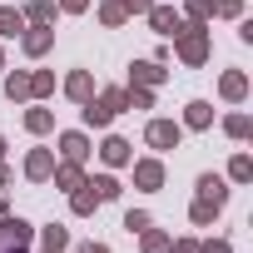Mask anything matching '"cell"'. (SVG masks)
<instances>
[{"label":"cell","mask_w":253,"mask_h":253,"mask_svg":"<svg viewBox=\"0 0 253 253\" xmlns=\"http://www.w3.org/2000/svg\"><path fill=\"white\" fill-rule=\"evenodd\" d=\"M35 228L25 218H0V253H30Z\"/></svg>","instance_id":"obj_1"},{"label":"cell","mask_w":253,"mask_h":253,"mask_svg":"<svg viewBox=\"0 0 253 253\" xmlns=\"http://www.w3.org/2000/svg\"><path fill=\"white\" fill-rule=\"evenodd\" d=\"M179 55H184L189 65H204V55H209V30H204L199 20H194L189 30L179 25Z\"/></svg>","instance_id":"obj_2"},{"label":"cell","mask_w":253,"mask_h":253,"mask_svg":"<svg viewBox=\"0 0 253 253\" xmlns=\"http://www.w3.org/2000/svg\"><path fill=\"white\" fill-rule=\"evenodd\" d=\"M179 134H184V129H179L174 119H154L149 129H144V139H149L154 149H174V144H179Z\"/></svg>","instance_id":"obj_3"},{"label":"cell","mask_w":253,"mask_h":253,"mask_svg":"<svg viewBox=\"0 0 253 253\" xmlns=\"http://www.w3.org/2000/svg\"><path fill=\"white\" fill-rule=\"evenodd\" d=\"M134 184H139V189H159V184H164V164H159V159H139V164H134Z\"/></svg>","instance_id":"obj_4"},{"label":"cell","mask_w":253,"mask_h":253,"mask_svg":"<svg viewBox=\"0 0 253 253\" xmlns=\"http://www.w3.org/2000/svg\"><path fill=\"white\" fill-rule=\"evenodd\" d=\"M199 199H204V204H213V209H223V204H228L223 179H218V174H204V179H199Z\"/></svg>","instance_id":"obj_5"},{"label":"cell","mask_w":253,"mask_h":253,"mask_svg":"<svg viewBox=\"0 0 253 253\" xmlns=\"http://www.w3.org/2000/svg\"><path fill=\"white\" fill-rule=\"evenodd\" d=\"M149 20H154L159 35H179V15H174L169 5H149Z\"/></svg>","instance_id":"obj_6"},{"label":"cell","mask_w":253,"mask_h":253,"mask_svg":"<svg viewBox=\"0 0 253 253\" xmlns=\"http://www.w3.org/2000/svg\"><path fill=\"white\" fill-rule=\"evenodd\" d=\"M134 84H139V89H154V84H164V70H159V60H144V65H134Z\"/></svg>","instance_id":"obj_7"},{"label":"cell","mask_w":253,"mask_h":253,"mask_svg":"<svg viewBox=\"0 0 253 253\" xmlns=\"http://www.w3.org/2000/svg\"><path fill=\"white\" fill-rule=\"evenodd\" d=\"M25 174H30V179H50V174H55V159H50L45 149H35V154L25 159Z\"/></svg>","instance_id":"obj_8"},{"label":"cell","mask_w":253,"mask_h":253,"mask_svg":"<svg viewBox=\"0 0 253 253\" xmlns=\"http://www.w3.org/2000/svg\"><path fill=\"white\" fill-rule=\"evenodd\" d=\"M218 89H223V99H243V94H248V75H238V70H228Z\"/></svg>","instance_id":"obj_9"},{"label":"cell","mask_w":253,"mask_h":253,"mask_svg":"<svg viewBox=\"0 0 253 253\" xmlns=\"http://www.w3.org/2000/svg\"><path fill=\"white\" fill-rule=\"evenodd\" d=\"M209 119H213V109H209L204 99H194V104H189V114H184L189 129H209Z\"/></svg>","instance_id":"obj_10"},{"label":"cell","mask_w":253,"mask_h":253,"mask_svg":"<svg viewBox=\"0 0 253 253\" xmlns=\"http://www.w3.org/2000/svg\"><path fill=\"white\" fill-rule=\"evenodd\" d=\"M60 149H65V159H70V164H80V159L89 154V144H84V134H65V139H60Z\"/></svg>","instance_id":"obj_11"},{"label":"cell","mask_w":253,"mask_h":253,"mask_svg":"<svg viewBox=\"0 0 253 253\" xmlns=\"http://www.w3.org/2000/svg\"><path fill=\"white\" fill-rule=\"evenodd\" d=\"M104 164H129V144H124V139H104Z\"/></svg>","instance_id":"obj_12"},{"label":"cell","mask_w":253,"mask_h":253,"mask_svg":"<svg viewBox=\"0 0 253 253\" xmlns=\"http://www.w3.org/2000/svg\"><path fill=\"white\" fill-rule=\"evenodd\" d=\"M89 189H94V199H99V204H109V199H119V184H114L109 174H99V179H89Z\"/></svg>","instance_id":"obj_13"},{"label":"cell","mask_w":253,"mask_h":253,"mask_svg":"<svg viewBox=\"0 0 253 253\" xmlns=\"http://www.w3.org/2000/svg\"><path fill=\"white\" fill-rule=\"evenodd\" d=\"M70 204H75V213H94V204H99V199H94V189H89V184H75V199H70Z\"/></svg>","instance_id":"obj_14"},{"label":"cell","mask_w":253,"mask_h":253,"mask_svg":"<svg viewBox=\"0 0 253 253\" xmlns=\"http://www.w3.org/2000/svg\"><path fill=\"white\" fill-rule=\"evenodd\" d=\"M65 248H70V233H65L60 223H50V228H45V253H65Z\"/></svg>","instance_id":"obj_15"},{"label":"cell","mask_w":253,"mask_h":253,"mask_svg":"<svg viewBox=\"0 0 253 253\" xmlns=\"http://www.w3.org/2000/svg\"><path fill=\"white\" fill-rule=\"evenodd\" d=\"M65 89H70V99H89V75H84V70H75V75L65 80Z\"/></svg>","instance_id":"obj_16"},{"label":"cell","mask_w":253,"mask_h":253,"mask_svg":"<svg viewBox=\"0 0 253 253\" xmlns=\"http://www.w3.org/2000/svg\"><path fill=\"white\" fill-rule=\"evenodd\" d=\"M50 40H55L50 30H30V35H25V50H30V55H45V50H50Z\"/></svg>","instance_id":"obj_17"},{"label":"cell","mask_w":253,"mask_h":253,"mask_svg":"<svg viewBox=\"0 0 253 253\" xmlns=\"http://www.w3.org/2000/svg\"><path fill=\"white\" fill-rule=\"evenodd\" d=\"M5 94H10V99H25V94H30V75H10V80H5Z\"/></svg>","instance_id":"obj_18"},{"label":"cell","mask_w":253,"mask_h":253,"mask_svg":"<svg viewBox=\"0 0 253 253\" xmlns=\"http://www.w3.org/2000/svg\"><path fill=\"white\" fill-rule=\"evenodd\" d=\"M228 174H233L238 184H248V179H253V159H248V154H238V159L228 164Z\"/></svg>","instance_id":"obj_19"},{"label":"cell","mask_w":253,"mask_h":253,"mask_svg":"<svg viewBox=\"0 0 253 253\" xmlns=\"http://www.w3.org/2000/svg\"><path fill=\"white\" fill-rule=\"evenodd\" d=\"M55 184H60V189H75V184H80V164H65V169H55Z\"/></svg>","instance_id":"obj_20"},{"label":"cell","mask_w":253,"mask_h":253,"mask_svg":"<svg viewBox=\"0 0 253 253\" xmlns=\"http://www.w3.org/2000/svg\"><path fill=\"white\" fill-rule=\"evenodd\" d=\"M144 253H169V238L154 233V228H144Z\"/></svg>","instance_id":"obj_21"},{"label":"cell","mask_w":253,"mask_h":253,"mask_svg":"<svg viewBox=\"0 0 253 253\" xmlns=\"http://www.w3.org/2000/svg\"><path fill=\"white\" fill-rule=\"evenodd\" d=\"M223 129H228L233 139H243V134H248V114H228V119H223Z\"/></svg>","instance_id":"obj_22"},{"label":"cell","mask_w":253,"mask_h":253,"mask_svg":"<svg viewBox=\"0 0 253 253\" xmlns=\"http://www.w3.org/2000/svg\"><path fill=\"white\" fill-rule=\"evenodd\" d=\"M25 124H30L35 134H45V129H50V109H30V114H25Z\"/></svg>","instance_id":"obj_23"},{"label":"cell","mask_w":253,"mask_h":253,"mask_svg":"<svg viewBox=\"0 0 253 253\" xmlns=\"http://www.w3.org/2000/svg\"><path fill=\"white\" fill-rule=\"evenodd\" d=\"M0 35H20V15L15 10H0Z\"/></svg>","instance_id":"obj_24"},{"label":"cell","mask_w":253,"mask_h":253,"mask_svg":"<svg viewBox=\"0 0 253 253\" xmlns=\"http://www.w3.org/2000/svg\"><path fill=\"white\" fill-rule=\"evenodd\" d=\"M124 15H129V10H124V5H119V0H114V5H104V10H99V20H104V25H119Z\"/></svg>","instance_id":"obj_25"},{"label":"cell","mask_w":253,"mask_h":253,"mask_svg":"<svg viewBox=\"0 0 253 253\" xmlns=\"http://www.w3.org/2000/svg\"><path fill=\"white\" fill-rule=\"evenodd\" d=\"M189 213H194V223H213V213H218V209H213V204H204V199H199V204H194V209H189Z\"/></svg>","instance_id":"obj_26"},{"label":"cell","mask_w":253,"mask_h":253,"mask_svg":"<svg viewBox=\"0 0 253 253\" xmlns=\"http://www.w3.org/2000/svg\"><path fill=\"white\" fill-rule=\"evenodd\" d=\"M189 15H194V20H209V15H213V0H189Z\"/></svg>","instance_id":"obj_27"},{"label":"cell","mask_w":253,"mask_h":253,"mask_svg":"<svg viewBox=\"0 0 253 253\" xmlns=\"http://www.w3.org/2000/svg\"><path fill=\"white\" fill-rule=\"evenodd\" d=\"M50 15H55V5H50V0H35V5H30V20H40V25H45Z\"/></svg>","instance_id":"obj_28"},{"label":"cell","mask_w":253,"mask_h":253,"mask_svg":"<svg viewBox=\"0 0 253 253\" xmlns=\"http://www.w3.org/2000/svg\"><path fill=\"white\" fill-rule=\"evenodd\" d=\"M124 228H129V233H144V228H149V213H124Z\"/></svg>","instance_id":"obj_29"},{"label":"cell","mask_w":253,"mask_h":253,"mask_svg":"<svg viewBox=\"0 0 253 253\" xmlns=\"http://www.w3.org/2000/svg\"><path fill=\"white\" fill-rule=\"evenodd\" d=\"M50 84H55L50 75H30V94H50Z\"/></svg>","instance_id":"obj_30"},{"label":"cell","mask_w":253,"mask_h":253,"mask_svg":"<svg viewBox=\"0 0 253 253\" xmlns=\"http://www.w3.org/2000/svg\"><path fill=\"white\" fill-rule=\"evenodd\" d=\"M129 104H134V109H149L154 94H149V89H129Z\"/></svg>","instance_id":"obj_31"},{"label":"cell","mask_w":253,"mask_h":253,"mask_svg":"<svg viewBox=\"0 0 253 253\" xmlns=\"http://www.w3.org/2000/svg\"><path fill=\"white\" fill-rule=\"evenodd\" d=\"M213 10H218V15H238V10H243V0H213Z\"/></svg>","instance_id":"obj_32"},{"label":"cell","mask_w":253,"mask_h":253,"mask_svg":"<svg viewBox=\"0 0 253 253\" xmlns=\"http://www.w3.org/2000/svg\"><path fill=\"white\" fill-rule=\"evenodd\" d=\"M199 253H233V248H228V243H223V238H209V243H204V248H199Z\"/></svg>","instance_id":"obj_33"},{"label":"cell","mask_w":253,"mask_h":253,"mask_svg":"<svg viewBox=\"0 0 253 253\" xmlns=\"http://www.w3.org/2000/svg\"><path fill=\"white\" fill-rule=\"evenodd\" d=\"M119 5H124V10H149L154 0H119Z\"/></svg>","instance_id":"obj_34"},{"label":"cell","mask_w":253,"mask_h":253,"mask_svg":"<svg viewBox=\"0 0 253 253\" xmlns=\"http://www.w3.org/2000/svg\"><path fill=\"white\" fill-rule=\"evenodd\" d=\"M84 5H89V0H65V10H70V15H80Z\"/></svg>","instance_id":"obj_35"},{"label":"cell","mask_w":253,"mask_h":253,"mask_svg":"<svg viewBox=\"0 0 253 253\" xmlns=\"http://www.w3.org/2000/svg\"><path fill=\"white\" fill-rule=\"evenodd\" d=\"M174 253H199V243H189V238H184V243H174Z\"/></svg>","instance_id":"obj_36"},{"label":"cell","mask_w":253,"mask_h":253,"mask_svg":"<svg viewBox=\"0 0 253 253\" xmlns=\"http://www.w3.org/2000/svg\"><path fill=\"white\" fill-rule=\"evenodd\" d=\"M80 253H109V248H104V243H84Z\"/></svg>","instance_id":"obj_37"},{"label":"cell","mask_w":253,"mask_h":253,"mask_svg":"<svg viewBox=\"0 0 253 253\" xmlns=\"http://www.w3.org/2000/svg\"><path fill=\"white\" fill-rule=\"evenodd\" d=\"M0 189H5V169H0Z\"/></svg>","instance_id":"obj_38"},{"label":"cell","mask_w":253,"mask_h":253,"mask_svg":"<svg viewBox=\"0 0 253 253\" xmlns=\"http://www.w3.org/2000/svg\"><path fill=\"white\" fill-rule=\"evenodd\" d=\"M0 154H5V139H0Z\"/></svg>","instance_id":"obj_39"},{"label":"cell","mask_w":253,"mask_h":253,"mask_svg":"<svg viewBox=\"0 0 253 253\" xmlns=\"http://www.w3.org/2000/svg\"><path fill=\"white\" fill-rule=\"evenodd\" d=\"M0 213H5V199H0Z\"/></svg>","instance_id":"obj_40"}]
</instances>
